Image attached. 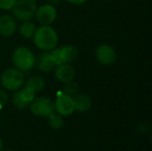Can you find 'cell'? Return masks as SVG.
<instances>
[{
  "label": "cell",
  "mask_w": 152,
  "mask_h": 151,
  "mask_svg": "<svg viewBox=\"0 0 152 151\" xmlns=\"http://www.w3.org/2000/svg\"><path fill=\"white\" fill-rule=\"evenodd\" d=\"M35 45L43 51H51L58 44V35L55 29L50 25H41L36 29L33 36Z\"/></svg>",
  "instance_id": "6da1fadb"
},
{
  "label": "cell",
  "mask_w": 152,
  "mask_h": 151,
  "mask_svg": "<svg viewBox=\"0 0 152 151\" xmlns=\"http://www.w3.org/2000/svg\"><path fill=\"white\" fill-rule=\"evenodd\" d=\"M12 61L17 69L21 72H28L35 67L36 57L28 48L19 46L12 52Z\"/></svg>",
  "instance_id": "7a4b0ae2"
},
{
  "label": "cell",
  "mask_w": 152,
  "mask_h": 151,
  "mask_svg": "<svg viewBox=\"0 0 152 151\" xmlns=\"http://www.w3.org/2000/svg\"><path fill=\"white\" fill-rule=\"evenodd\" d=\"M37 9L36 0H16L12 8V14L16 19L21 21L31 20Z\"/></svg>",
  "instance_id": "3957f363"
},
{
  "label": "cell",
  "mask_w": 152,
  "mask_h": 151,
  "mask_svg": "<svg viewBox=\"0 0 152 151\" xmlns=\"http://www.w3.org/2000/svg\"><path fill=\"white\" fill-rule=\"evenodd\" d=\"M24 74L16 68L5 69L1 76V83L3 86L9 91H17L24 84Z\"/></svg>",
  "instance_id": "277c9868"
},
{
  "label": "cell",
  "mask_w": 152,
  "mask_h": 151,
  "mask_svg": "<svg viewBox=\"0 0 152 151\" xmlns=\"http://www.w3.org/2000/svg\"><path fill=\"white\" fill-rule=\"evenodd\" d=\"M30 105L31 112L37 117H48L52 114L55 113L54 102L48 97H38L35 98Z\"/></svg>",
  "instance_id": "5b68a950"
},
{
  "label": "cell",
  "mask_w": 152,
  "mask_h": 151,
  "mask_svg": "<svg viewBox=\"0 0 152 151\" xmlns=\"http://www.w3.org/2000/svg\"><path fill=\"white\" fill-rule=\"evenodd\" d=\"M95 56L98 62L104 66L111 65L117 61V53L115 49L108 44H100L96 49Z\"/></svg>",
  "instance_id": "8992f818"
},
{
  "label": "cell",
  "mask_w": 152,
  "mask_h": 151,
  "mask_svg": "<svg viewBox=\"0 0 152 151\" xmlns=\"http://www.w3.org/2000/svg\"><path fill=\"white\" fill-rule=\"evenodd\" d=\"M35 16L39 24L51 25L56 19L57 12L53 4H45L37 9Z\"/></svg>",
  "instance_id": "52a82bcc"
},
{
  "label": "cell",
  "mask_w": 152,
  "mask_h": 151,
  "mask_svg": "<svg viewBox=\"0 0 152 151\" xmlns=\"http://www.w3.org/2000/svg\"><path fill=\"white\" fill-rule=\"evenodd\" d=\"M54 106L55 111H57L61 116H69L75 110L73 97L68 96L64 93H61L57 97Z\"/></svg>",
  "instance_id": "ba28073f"
},
{
  "label": "cell",
  "mask_w": 152,
  "mask_h": 151,
  "mask_svg": "<svg viewBox=\"0 0 152 151\" xmlns=\"http://www.w3.org/2000/svg\"><path fill=\"white\" fill-rule=\"evenodd\" d=\"M56 61L51 53H44L39 54L35 61V66L42 72H50L56 67Z\"/></svg>",
  "instance_id": "9c48e42d"
},
{
  "label": "cell",
  "mask_w": 152,
  "mask_h": 151,
  "mask_svg": "<svg viewBox=\"0 0 152 151\" xmlns=\"http://www.w3.org/2000/svg\"><path fill=\"white\" fill-rule=\"evenodd\" d=\"M76 75L74 68L69 63H61L56 65L55 77L61 83H68L74 79Z\"/></svg>",
  "instance_id": "30bf717a"
},
{
  "label": "cell",
  "mask_w": 152,
  "mask_h": 151,
  "mask_svg": "<svg viewBox=\"0 0 152 151\" xmlns=\"http://www.w3.org/2000/svg\"><path fill=\"white\" fill-rule=\"evenodd\" d=\"M17 29V23L15 19L8 14L0 17V34L3 36H12Z\"/></svg>",
  "instance_id": "8fae6325"
},
{
  "label": "cell",
  "mask_w": 152,
  "mask_h": 151,
  "mask_svg": "<svg viewBox=\"0 0 152 151\" xmlns=\"http://www.w3.org/2000/svg\"><path fill=\"white\" fill-rule=\"evenodd\" d=\"M78 50L74 45L67 44L59 48V58L61 63H72L78 57Z\"/></svg>",
  "instance_id": "7c38bea8"
},
{
  "label": "cell",
  "mask_w": 152,
  "mask_h": 151,
  "mask_svg": "<svg viewBox=\"0 0 152 151\" xmlns=\"http://www.w3.org/2000/svg\"><path fill=\"white\" fill-rule=\"evenodd\" d=\"M74 109L78 112H86L92 107V99L89 95L85 93L76 94L73 98Z\"/></svg>",
  "instance_id": "4fadbf2b"
},
{
  "label": "cell",
  "mask_w": 152,
  "mask_h": 151,
  "mask_svg": "<svg viewBox=\"0 0 152 151\" xmlns=\"http://www.w3.org/2000/svg\"><path fill=\"white\" fill-rule=\"evenodd\" d=\"M45 79L40 76H33L27 79L25 82V88L32 91L33 93H38L45 88Z\"/></svg>",
  "instance_id": "5bb4252c"
},
{
  "label": "cell",
  "mask_w": 152,
  "mask_h": 151,
  "mask_svg": "<svg viewBox=\"0 0 152 151\" xmlns=\"http://www.w3.org/2000/svg\"><path fill=\"white\" fill-rule=\"evenodd\" d=\"M36 26L30 22L29 20H25L21 23L19 28L20 35L24 38H31L33 37L35 31H36Z\"/></svg>",
  "instance_id": "9a60e30c"
},
{
  "label": "cell",
  "mask_w": 152,
  "mask_h": 151,
  "mask_svg": "<svg viewBox=\"0 0 152 151\" xmlns=\"http://www.w3.org/2000/svg\"><path fill=\"white\" fill-rule=\"evenodd\" d=\"M48 118H49V125L51 128H53L54 130H59L63 127L64 121L61 115H57V114L53 113L51 116H49Z\"/></svg>",
  "instance_id": "2e32d148"
},
{
  "label": "cell",
  "mask_w": 152,
  "mask_h": 151,
  "mask_svg": "<svg viewBox=\"0 0 152 151\" xmlns=\"http://www.w3.org/2000/svg\"><path fill=\"white\" fill-rule=\"evenodd\" d=\"M78 91H79L78 85L77 83L73 82V80L70 82L65 83L64 86L62 87V93H64L68 96H70V97H73L76 94H77Z\"/></svg>",
  "instance_id": "e0dca14e"
},
{
  "label": "cell",
  "mask_w": 152,
  "mask_h": 151,
  "mask_svg": "<svg viewBox=\"0 0 152 151\" xmlns=\"http://www.w3.org/2000/svg\"><path fill=\"white\" fill-rule=\"evenodd\" d=\"M18 92H19V94L20 96V98L28 105H29L31 103V101L35 99V93H33L32 91H30V90H28V89H27L25 87L23 89L18 91Z\"/></svg>",
  "instance_id": "ac0fdd59"
},
{
  "label": "cell",
  "mask_w": 152,
  "mask_h": 151,
  "mask_svg": "<svg viewBox=\"0 0 152 151\" xmlns=\"http://www.w3.org/2000/svg\"><path fill=\"white\" fill-rule=\"evenodd\" d=\"M12 104L13 106L18 109H26L28 105L23 101V100L20 98V94H19V92L17 91L16 93H14L13 96H12Z\"/></svg>",
  "instance_id": "d6986e66"
},
{
  "label": "cell",
  "mask_w": 152,
  "mask_h": 151,
  "mask_svg": "<svg viewBox=\"0 0 152 151\" xmlns=\"http://www.w3.org/2000/svg\"><path fill=\"white\" fill-rule=\"evenodd\" d=\"M16 0H0V8L3 10H12Z\"/></svg>",
  "instance_id": "ffe728a7"
},
{
  "label": "cell",
  "mask_w": 152,
  "mask_h": 151,
  "mask_svg": "<svg viewBox=\"0 0 152 151\" xmlns=\"http://www.w3.org/2000/svg\"><path fill=\"white\" fill-rule=\"evenodd\" d=\"M8 101V94L4 90H0V104L2 106H4V104H6Z\"/></svg>",
  "instance_id": "44dd1931"
},
{
  "label": "cell",
  "mask_w": 152,
  "mask_h": 151,
  "mask_svg": "<svg viewBox=\"0 0 152 151\" xmlns=\"http://www.w3.org/2000/svg\"><path fill=\"white\" fill-rule=\"evenodd\" d=\"M67 1H69L70 4H73L76 5H80V4H85L87 0H67Z\"/></svg>",
  "instance_id": "7402d4cb"
},
{
  "label": "cell",
  "mask_w": 152,
  "mask_h": 151,
  "mask_svg": "<svg viewBox=\"0 0 152 151\" xmlns=\"http://www.w3.org/2000/svg\"><path fill=\"white\" fill-rule=\"evenodd\" d=\"M2 149H3V142L0 138V151H2Z\"/></svg>",
  "instance_id": "603a6c76"
},
{
  "label": "cell",
  "mask_w": 152,
  "mask_h": 151,
  "mask_svg": "<svg viewBox=\"0 0 152 151\" xmlns=\"http://www.w3.org/2000/svg\"><path fill=\"white\" fill-rule=\"evenodd\" d=\"M59 1H61V0H50V2H51V3H53V4H55V3H58Z\"/></svg>",
  "instance_id": "cb8c5ba5"
},
{
  "label": "cell",
  "mask_w": 152,
  "mask_h": 151,
  "mask_svg": "<svg viewBox=\"0 0 152 151\" xmlns=\"http://www.w3.org/2000/svg\"><path fill=\"white\" fill-rule=\"evenodd\" d=\"M2 107H3V106H2V105H1V104H0V109H2Z\"/></svg>",
  "instance_id": "d4e9b609"
},
{
  "label": "cell",
  "mask_w": 152,
  "mask_h": 151,
  "mask_svg": "<svg viewBox=\"0 0 152 151\" xmlns=\"http://www.w3.org/2000/svg\"><path fill=\"white\" fill-rule=\"evenodd\" d=\"M6 151H12V150H6Z\"/></svg>",
  "instance_id": "484cf974"
}]
</instances>
